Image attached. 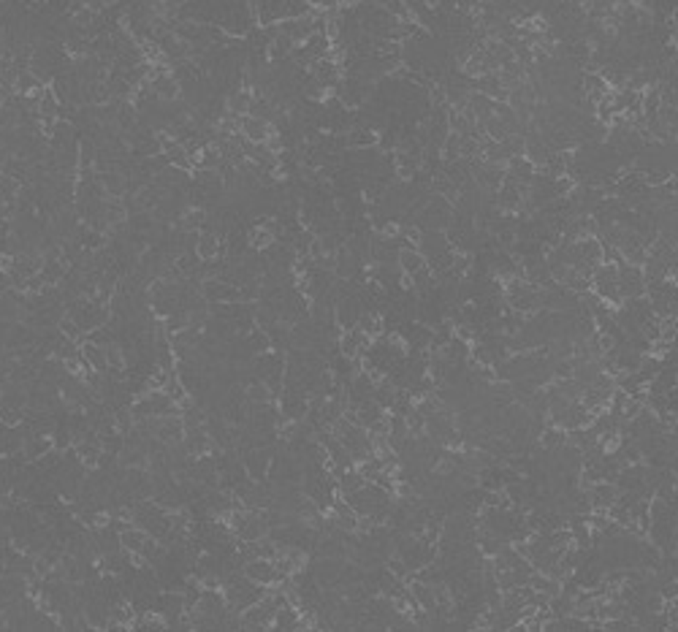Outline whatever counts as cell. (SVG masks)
<instances>
[{
  "label": "cell",
  "instance_id": "6da1fadb",
  "mask_svg": "<svg viewBox=\"0 0 678 632\" xmlns=\"http://www.w3.org/2000/svg\"><path fill=\"white\" fill-rule=\"evenodd\" d=\"M250 578V581H255V584H271V581H277V570H274V565L271 562H266V559H252V562H247L245 570H242Z\"/></svg>",
  "mask_w": 678,
  "mask_h": 632
},
{
  "label": "cell",
  "instance_id": "7a4b0ae2",
  "mask_svg": "<svg viewBox=\"0 0 678 632\" xmlns=\"http://www.w3.org/2000/svg\"><path fill=\"white\" fill-rule=\"evenodd\" d=\"M147 537H149V534H147V532L142 530V527H136V524H130L128 530L120 532V543H123V549L130 551L133 556H136V553L142 551V546H144Z\"/></svg>",
  "mask_w": 678,
  "mask_h": 632
},
{
  "label": "cell",
  "instance_id": "3957f363",
  "mask_svg": "<svg viewBox=\"0 0 678 632\" xmlns=\"http://www.w3.org/2000/svg\"><path fill=\"white\" fill-rule=\"evenodd\" d=\"M399 261H402V269L410 271V274H415L418 269H423V255L415 253V250H402L399 253Z\"/></svg>",
  "mask_w": 678,
  "mask_h": 632
}]
</instances>
